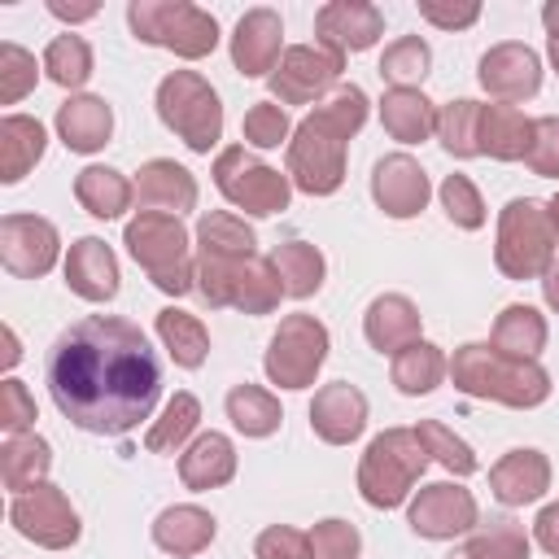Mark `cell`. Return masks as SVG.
Here are the masks:
<instances>
[{
	"label": "cell",
	"instance_id": "6da1fadb",
	"mask_svg": "<svg viewBox=\"0 0 559 559\" xmlns=\"http://www.w3.org/2000/svg\"><path fill=\"white\" fill-rule=\"evenodd\" d=\"M48 393L57 411L100 437H122L153 415L162 397V362L148 336L118 314L70 323L48 349Z\"/></svg>",
	"mask_w": 559,
	"mask_h": 559
},
{
	"label": "cell",
	"instance_id": "7a4b0ae2",
	"mask_svg": "<svg viewBox=\"0 0 559 559\" xmlns=\"http://www.w3.org/2000/svg\"><path fill=\"white\" fill-rule=\"evenodd\" d=\"M362 122H367V92L354 83L336 87V96H328L297 122L288 140V179L310 197L336 192L345 183V144Z\"/></svg>",
	"mask_w": 559,
	"mask_h": 559
},
{
	"label": "cell",
	"instance_id": "3957f363",
	"mask_svg": "<svg viewBox=\"0 0 559 559\" xmlns=\"http://www.w3.org/2000/svg\"><path fill=\"white\" fill-rule=\"evenodd\" d=\"M450 380L467 397H489L515 411L542 406L550 397V371L537 358H511L498 345H480V341H467L454 349Z\"/></svg>",
	"mask_w": 559,
	"mask_h": 559
},
{
	"label": "cell",
	"instance_id": "277c9868",
	"mask_svg": "<svg viewBox=\"0 0 559 559\" xmlns=\"http://www.w3.org/2000/svg\"><path fill=\"white\" fill-rule=\"evenodd\" d=\"M428 445L419 441L415 428H384L380 437H371V445L362 450V463H358V493L389 511V507H402L415 489V480L424 476L428 467Z\"/></svg>",
	"mask_w": 559,
	"mask_h": 559
},
{
	"label": "cell",
	"instance_id": "5b68a950",
	"mask_svg": "<svg viewBox=\"0 0 559 559\" xmlns=\"http://www.w3.org/2000/svg\"><path fill=\"white\" fill-rule=\"evenodd\" d=\"M122 245L131 249V258L148 271V280L170 293V297H183L192 284H197V266L188 262V231L175 214H157V210H140L127 231H122Z\"/></svg>",
	"mask_w": 559,
	"mask_h": 559
},
{
	"label": "cell",
	"instance_id": "8992f818",
	"mask_svg": "<svg viewBox=\"0 0 559 559\" xmlns=\"http://www.w3.org/2000/svg\"><path fill=\"white\" fill-rule=\"evenodd\" d=\"M127 22H131L135 39L166 48L175 57H188V61L210 57L218 44V22L188 0H131Z\"/></svg>",
	"mask_w": 559,
	"mask_h": 559
},
{
	"label": "cell",
	"instance_id": "52a82bcc",
	"mask_svg": "<svg viewBox=\"0 0 559 559\" xmlns=\"http://www.w3.org/2000/svg\"><path fill=\"white\" fill-rule=\"evenodd\" d=\"M493 262L507 280H537L555 262V227L542 201L515 197L498 214V245Z\"/></svg>",
	"mask_w": 559,
	"mask_h": 559
},
{
	"label": "cell",
	"instance_id": "ba28073f",
	"mask_svg": "<svg viewBox=\"0 0 559 559\" xmlns=\"http://www.w3.org/2000/svg\"><path fill=\"white\" fill-rule=\"evenodd\" d=\"M197 288L210 306H231L245 314H271L284 297L271 258H197Z\"/></svg>",
	"mask_w": 559,
	"mask_h": 559
},
{
	"label": "cell",
	"instance_id": "9c48e42d",
	"mask_svg": "<svg viewBox=\"0 0 559 559\" xmlns=\"http://www.w3.org/2000/svg\"><path fill=\"white\" fill-rule=\"evenodd\" d=\"M157 118L192 148L210 153L223 135V105L197 70H170L157 83Z\"/></svg>",
	"mask_w": 559,
	"mask_h": 559
},
{
	"label": "cell",
	"instance_id": "30bf717a",
	"mask_svg": "<svg viewBox=\"0 0 559 559\" xmlns=\"http://www.w3.org/2000/svg\"><path fill=\"white\" fill-rule=\"evenodd\" d=\"M214 183L245 214H280V210H288V197H293V179L280 175L275 166L249 157L245 144H231L214 157Z\"/></svg>",
	"mask_w": 559,
	"mask_h": 559
},
{
	"label": "cell",
	"instance_id": "8fae6325",
	"mask_svg": "<svg viewBox=\"0 0 559 559\" xmlns=\"http://www.w3.org/2000/svg\"><path fill=\"white\" fill-rule=\"evenodd\" d=\"M323 358H328V328L314 314H288L280 319L266 345V376L280 389H306L314 384Z\"/></svg>",
	"mask_w": 559,
	"mask_h": 559
},
{
	"label": "cell",
	"instance_id": "7c38bea8",
	"mask_svg": "<svg viewBox=\"0 0 559 559\" xmlns=\"http://www.w3.org/2000/svg\"><path fill=\"white\" fill-rule=\"evenodd\" d=\"M9 520L26 542H35L44 550H66L79 542V515L57 485H35V489L17 493L9 502Z\"/></svg>",
	"mask_w": 559,
	"mask_h": 559
},
{
	"label": "cell",
	"instance_id": "4fadbf2b",
	"mask_svg": "<svg viewBox=\"0 0 559 559\" xmlns=\"http://www.w3.org/2000/svg\"><path fill=\"white\" fill-rule=\"evenodd\" d=\"M345 70V57L332 52V48H310V44H297L280 57L275 74H271V92L280 105H310L319 100Z\"/></svg>",
	"mask_w": 559,
	"mask_h": 559
},
{
	"label": "cell",
	"instance_id": "5bb4252c",
	"mask_svg": "<svg viewBox=\"0 0 559 559\" xmlns=\"http://www.w3.org/2000/svg\"><path fill=\"white\" fill-rule=\"evenodd\" d=\"M61 253L57 227L39 214H4L0 218V262L17 280H39L52 271Z\"/></svg>",
	"mask_w": 559,
	"mask_h": 559
},
{
	"label": "cell",
	"instance_id": "9a60e30c",
	"mask_svg": "<svg viewBox=\"0 0 559 559\" xmlns=\"http://www.w3.org/2000/svg\"><path fill=\"white\" fill-rule=\"evenodd\" d=\"M406 520H411V528L419 537L445 542V537H459V533L476 528V498L454 480H437V485L419 489V498L411 502Z\"/></svg>",
	"mask_w": 559,
	"mask_h": 559
},
{
	"label": "cell",
	"instance_id": "2e32d148",
	"mask_svg": "<svg viewBox=\"0 0 559 559\" xmlns=\"http://www.w3.org/2000/svg\"><path fill=\"white\" fill-rule=\"evenodd\" d=\"M476 79H480V87L489 96H498L502 105H515V100L537 96V87H542V61H537V52L528 44H493L480 57Z\"/></svg>",
	"mask_w": 559,
	"mask_h": 559
},
{
	"label": "cell",
	"instance_id": "e0dca14e",
	"mask_svg": "<svg viewBox=\"0 0 559 559\" xmlns=\"http://www.w3.org/2000/svg\"><path fill=\"white\" fill-rule=\"evenodd\" d=\"M371 197H376V205H380L389 218H415V214L428 205L432 188H428L424 166H419L411 153H389V157H380L376 170H371Z\"/></svg>",
	"mask_w": 559,
	"mask_h": 559
},
{
	"label": "cell",
	"instance_id": "ac0fdd59",
	"mask_svg": "<svg viewBox=\"0 0 559 559\" xmlns=\"http://www.w3.org/2000/svg\"><path fill=\"white\" fill-rule=\"evenodd\" d=\"M314 35L332 52H362L384 35V13L367 0H332L314 13Z\"/></svg>",
	"mask_w": 559,
	"mask_h": 559
},
{
	"label": "cell",
	"instance_id": "d6986e66",
	"mask_svg": "<svg viewBox=\"0 0 559 559\" xmlns=\"http://www.w3.org/2000/svg\"><path fill=\"white\" fill-rule=\"evenodd\" d=\"M280 44H284V22L275 9H249L240 22H236V35H231V66L245 74V79H262V74H275L280 66Z\"/></svg>",
	"mask_w": 559,
	"mask_h": 559
},
{
	"label": "cell",
	"instance_id": "ffe728a7",
	"mask_svg": "<svg viewBox=\"0 0 559 559\" xmlns=\"http://www.w3.org/2000/svg\"><path fill=\"white\" fill-rule=\"evenodd\" d=\"M310 428L328 445H349L367 428V397L345 380L323 384L314 393V402H310Z\"/></svg>",
	"mask_w": 559,
	"mask_h": 559
},
{
	"label": "cell",
	"instance_id": "44dd1931",
	"mask_svg": "<svg viewBox=\"0 0 559 559\" xmlns=\"http://www.w3.org/2000/svg\"><path fill=\"white\" fill-rule=\"evenodd\" d=\"M489 489L502 507H524L537 502L550 489V463L542 450H507L493 467H489Z\"/></svg>",
	"mask_w": 559,
	"mask_h": 559
},
{
	"label": "cell",
	"instance_id": "7402d4cb",
	"mask_svg": "<svg viewBox=\"0 0 559 559\" xmlns=\"http://www.w3.org/2000/svg\"><path fill=\"white\" fill-rule=\"evenodd\" d=\"M66 284L83 301H109L118 293V258L100 236H83L66 253Z\"/></svg>",
	"mask_w": 559,
	"mask_h": 559
},
{
	"label": "cell",
	"instance_id": "603a6c76",
	"mask_svg": "<svg viewBox=\"0 0 559 559\" xmlns=\"http://www.w3.org/2000/svg\"><path fill=\"white\" fill-rule=\"evenodd\" d=\"M135 197L144 210H157V214H183L197 205V179L192 170H183L179 162H166V157H153L140 166V179H135Z\"/></svg>",
	"mask_w": 559,
	"mask_h": 559
},
{
	"label": "cell",
	"instance_id": "cb8c5ba5",
	"mask_svg": "<svg viewBox=\"0 0 559 559\" xmlns=\"http://www.w3.org/2000/svg\"><path fill=\"white\" fill-rule=\"evenodd\" d=\"M362 332H367L371 349H380V354H397V349H406V345L419 341V310H415L411 297H402V293H384V297H376V301L367 306V314H362Z\"/></svg>",
	"mask_w": 559,
	"mask_h": 559
},
{
	"label": "cell",
	"instance_id": "d4e9b609",
	"mask_svg": "<svg viewBox=\"0 0 559 559\" xmlns=\"http://www.w3.org/2000/svg\"><path fill=\"white\" fill-rule=\"evenodd\" d=\"M114 131V109L100 96H70L57 109V135L66 140V148L74 153H96L109 144Z\"/></svg>",
	"mask_w": 559,
	"mask_h": 559
},
{
	"label": "cell",
	"instance_id": "484cf974",
	"mask_svg": "<svg viewBox=\"0 0 559 559\" xmlns=\"http://www.w3.org/2000/svg\"><path fill=\"white\" fill-rule=\"evenodd\" d=\"M476 144L498 162H520L533 144V118H524L515 105H480Z\"/></svg>",
	"mask_w": 559,
	"mask_h": 559
},
{
	"label": "cell",
	"instance_id": "4316f807",
	"mask_svg": "<svg viewBox=\"0 0 559 559\" xmlns=\"http://www.w3.org/2000/svg\"><path fill=\"white\" fill-rule=\"evenodd\" d=\"M179 476L188 489H218L236 476V450L223 432H201L183 454H179Z\"/></svg>",
	"mask_w": 559,
	"mask_h": 559
},
{
	"label": "cell",
	"instance_id": "83f0119b",
	"mask_svg": "<svg viewBox=\"0 0 559 559\" xmlns=\"http://www.w3.org/2000/svg\"><path fill=\"white\" fill-rule=\"evenodd\" d=\"M214 533H218V524H214V515L210 511H201V507H166L157 520H153V542L166 550V555H179V559H188V555H201L210 542H214Z\"/></svg>",
	"mask_w": 559,
	"mask_h": 559
},
{
	"label": "cell",
	"instance_id": "f1b7e54d",
	"mask_svg": "<svg viewBox=\"0 0 559 559\" xmlns=\"http://www.w3.org/2000/svg\"><path fill=\"white\" fill-rule=\"evenodd\" d=\"M380 122L393 140L419 144L437 131V105L419 87H389L384 100H380Z\"/></svg>",
	"mask_w": 559,
	"mask_h": 559
},
{
	"label": "cell",
	"instance_id": "f546056e",
	"mask_svg": "<svg viewBox=\"0 0 559 559\" xmlns=\"http://www.w3.org/2000/svg\"><path fill=\"white\" fill-rule=\"evenodd\" d=\"M44 144H48V135H44V127L35 118L9 114L0 122V179L4 183H17L44 157Z\"/></svg>",
	"mask_w": 559,
	"mask_h": 559
},
{
	"label": "cell",
	"instance_id": "4dcf8cb0",
	"mask_svg": "<svg viewBox=\"0 0 559 559\" xmlns=\"http://www.w3.org/2000/svg\"><path fill=\"white\" fill-rule=\"evenodd\" d=\"M74 197H79V205H83L92 218H118V214L131 205L135 188H131L127 175L114 170V166H83V170L74 175Z\"/></svg>",
	"mask_w": 559,
	"mask_h": 559
},
{
	"label": "cell",
	"instance_id": "1f68e13d",
	"mask_svg": "<svg viewBox=\"0 0 559 559\" xmlns=\"http://www.w3.org/2000/svg\"><path fill=\"white\" fill-rule=\"evenodd\" d=\"M48 467H52V450H48L44 437H26L22 432V437H9L0 445V480L13 493H26V489L44 485Z\"/></svg>",
	"mask_w": 559,
	"mask_h": 559
},
{
	"label": "cell",
	"instance_id": "d6a6232c",
	"mask_svg": "<svg viewBox=\"0 0 559 559\" xmlns=\"http://www.w3.org/2000/svg\"><path fill=\"white\" fill-rule=\"evenodd\" d=\"M271 266H275L280 288H284L288 297H310V293H319V288H323V271H328L323 253H319L310 240H284V245H275Z\"/></svg>",
	"mask_w": 559,
	"mask_h": 559
},
{
	"label": "cell",
	"instance_id": "836d02e7",
	"mask_svg": "<svg viewBox=\"0 0 559 559\" xmlns=\"http://www.w3.org/2000/svg\"><path fill=\"white\" fill-rule=\"evenodd\" d=\"M493 345L511 358H537L546 349V319L524 306V301H511L502 306V314L493 319Z\"/></svg>",
	"mask_w": 559,
	"mask_h": 559
},
{
	"label": "cell",
	"instance_id": "e575fe53",
	"mask_svg": "<svg viewBox=\"0 0 559 559\" xmlns=\"http://www.w3.org/2000/svg\"><path fill=\"white\" fill-rule=\"evenodd\" d=\"M445 371H450V362H445V354H441L432 341H415V345H406V349L393 354V384H397L406 397L432 393Z\"/></svg>",
	"mask_w": 559,
	"mask_h": 559
},
{
	"label": "cell",
	"instance_id": "d590c367",
	"mask_svg": "<svg viewBox=\"0 0 559 559\" xmlns=\"http://www.w3.org/2000/svg\"><path fill=\"white\" fill-rule=\"evenodd\" d=\"M157 336H162V345L170 349V358L179 367H201L205 354H210V332L188 310H175V306L157 310Z\"/></svg>",
	"mask_w": 559,
	"mask_h": 559
},
{
	"label": "cell",
	"instance_id": "8d00e7d4",
	"mask_svg": "<svg viewBox=\"0 0 559 559\" xmlns=\"http://www.w3.org/2000/svg\"><path fill=\"white\" fill-rule=\"evenodd\" d=\"M197 245H201V258H253V227L227 210H214L197 223Z\"/></svg>",
	"mask_w": 559,
	"mask_h": 559
},
{
	"label": "cell",
	"instance_id": "74e56055",
	"mask_svg": "<svg viewBox=\"0 0 559 559\" xmlns=\"http://www.w3.org/2000/svg\"><path fill=\"white\" fill-rule=\"evenodd\" d=\"M227 419L245 432V437H271L275 428H280V419H284V411H280V402L266 393V389H258V384H236L231 393H227Z\"/></svg>",
	"mask_w": 559,
	"mask_h": 559
},
{
	"label": "cell",
	"instance_id": "f35d334b",
	"mask_svg": "<svg viewBox=\"0 0 559 559\" xmlns=\"http://www.w3.org/2000/svg\"><path fill=\"white\" fill-rule=\"evenodd\" d=\"M450 559H528V537L515 520H489Z\"/></svg>",
	"mask_w": 559,
	"mask_h": 559
},
{
	"label": "cell",
	"instance_id": "ab89813d",
	"mask_svg": "<svg viewBox=\"0 0 559 559\" xmlns=\"http://www.w3.org/2000/svg\"><path fill=\"white\" fill-rule=\"evenodd\" d=\"M428 66H432V52H428V44L419 39V35H402V39H393L389 48H384V57H380V79L389 83V87H415L424 74H428Z\"/></svg>",
	"mask_w": 559,
	"mask_h": 559
},
{
	"label": "cell",
	"instance_id": "60d3db41",
	"mask_svg": "<svg viewBox=\"0 0 559 559\" xmlns=\"http://www.w3.org/2000/svg\"><path fill=\"white\" fill-rule=\"evenodd\" d=\"M197 419H201V406H197V397H192V393H175V397L166 402L162 419L148 428L144 445H148L153 454H170V450H179V445L192 437Z\"/></svg>",
	"mask_w": 559,
	"mask_h": 559
},
{
	"label": "cell",
	"instance_id": "b9f144b4",
	"mask_svg": "<svg viewBox=\"0 0 559 559\" xmlns=\"http://www.w3.org/2000/svg\"><path fill=\"white\" fill-rule=\"evenodd\" d=\"M476 122H480V100H450L437 109V135L445 144V153L454 157H476L480 144H476Z\"/></svg>",
	"mask_w": 559,
	"mask_h": 559
},
{
	"label": "cell",
	"instance_id": "7bdbcfd3",
	"mask_svg": "<svg viewBox=\"0 0 559 559\" xmlns=\"http://www.w3.org/2000/svg\"><path fill=\"white\" fill-rule=\"evenodd\" d=\"M44 70H48V79L61 83V87L87 83V74H92V48H87V39H83V35H57V39L44 48Z\"/></svg>",
	"mask_w": 559,
	"mask_h": 559
},
{
	"label": "cell",
	"instance_id": "ee69618b",
	"mask_svg": "<svg viewBox=\"0 0 559 559\" xmlns=\"http://www.w3.org/2000/svg\"><path fill=\"white\" fill-rule=\"evenodd\" d=\"M415 432H419V441L428 445V454H432L445 472H454V476H472V472H476V454H472V445H467L463 437H454L441 419H419Z\"/></svg>",
	"mask_w": 559,
	"mask_h": 559
},
{
	"label": "cell",
	"instance_id": "f6af8a7d",
	"mask_svg": "<svg viewBox=\"0 0 559 559\" xmlns=\"http://www.w3.org/2000/svg\"><path fill=\"white\" fill-rule=\"evenodd\" d=\"M437 197H441V210H445V218L454 227L476 231L485 223V201H480V192H476V183L467 175H445Z\"/></svg>",
	"mask_w": 559,
	"mask_h": 559
},
{
	"label": "cell",
	"instance_id": "bcb514c9",
	"mask_svg": "<svg viewBox=\"0 0 559 559\" xmlns=\"http://www.w3.org/2000/svg\"><path fill=\"white\" fill-rule=\"evenodd\" d=\"M35 79H39L35 57L17 44H0V105H17L35 87Z\"/></svg>",
	"mask_w": 559,
	"mask_h": 559
},
{
	"label": "cell",
	"instance_id": "7dc6e473",
	"mask_svg": "<svg viewBox=\"0 0 559 559\" xmlns=\"http://www.w3.org/2000/svg\"><path fill=\"white\" fill-rule=\"evenodd\" d=\"M240 131H245V140L249 144H258V148H280L284 140H288V114H284V105H275V100H258V105H249L245 109V122H240Z\"/></svg>",
	"mask_w": 559,
	"mask_h": 559
},
{
	"label": "cell",
	"instance_id": "c3c4849f",
	"mask_svg": "<svg viewBox=\"0 0 559 559\" xmlns=\"http://www.w3.org/2000/svg\"><path fill=\"white\" fill-rule=\"evenodd\" d=\"M358 546H362V537H358V528H354L349 520H319V524L310 528V550H314V559H354Z\"/></svg>",
	"mask_w": 559,
	"mask_h": 559
},
{
	"label": "cell",
	"instance_id": "681fc988",
	"mask_svg": "<svg viewBox=\"0 0 559 559\" xmlns=\"http://www.w3.org/2000/svg\"><path fill=\"white\" fill-rule=\"evenodd\" d=\"M524 162L533 175H546V179L559 175V118L555 114L533 118V144H528Z\"/></svg>",
	"mask_w": 559,
	"mask_h": 559
},
{
	"label": "cell",
	"instance_id": "f907efd6",
	"mask_svg": "<svg viewBox=\"0 0 559 559\" xmlns=\"http://www.w3.org/2000/svg\"><path fill=\"white\" fill-rule=\"evenodd\" d=\"M253 555H258V559H314L310 533H297V528H288V524L262 528L258 542H253Z\"/></svg>",
	"mask_w": 559,
	"mask_h": 559
},
{
	"label": "cell",
	"instance_id": "816d5d0a",
	"mask_svg": "<svg viewBox=\"0 0 559 559\" xmlns=\"http://www.w3.org/2000/svg\"><path fill=\"white\" fill-rule=\"evenodd\" d=\"M35 424V397L26 393L22 380H4L0 384V428L9 437H22Z\"/></svg>",
	"mask_w": 559,
	"mask_h": 559
},
{
	"label": "cell",
	"instance_id": "f5cc1de1",
	"mask_svg": "<svg viewBox=\"0 0 559 559\" xmlns=\"http://www.w3.org/2000/svg\"><path fill=\"white\" fill-rule=\"evenodd\" d=\"M419 17L424 22H432V26H441V31H463V26H472L476 17H480V4H441V0H419Z\"/></svg>",
	"mask_w": 559,
	"mask_h": 559
},
{
	"label": "cell",
	"instance_id": "db71d44e",
	"mask_svg": "<svg viewBox=\"0 0 559 559\" xmlns=\"http://www.w3.org/2000/svg\"><path fill=\"white\" fill-rule=\"evenodd\" d=\"M533 537H537V546H542L546 555L559 559V502H550V507L537 511V520H533Z\"/></svg>",
	"mask_w": 559,
	"mask_h": 559
},
{
	"label": "cell",
	"instance_id": "11a10c76",
	"mask_svg": "<svg viewBox=\"0 0 559 559\" xmlns=\"http://www.w3.org/2000/svg\"><path fill=\"white\" fill-rule=\"evenodd\" d=\"M48 13L61 17V22H87V17H96V4H66V0H52Z\"/></svg>",
	"mask_w": 559,
	"mask_h": 559
},
{
	"label": "cell",
	"instance_id": "9f6ffc18",
	"mask_svg": "<svg viewBox=\"0 0 559 559\" xmlns=\"http://www.w3.org/2000/svg\"><path fill=\"white\" fill-rule=\"evenodd\" d=\"M542 297H546V306L559 314V258L546 266V275H542Z\"/></svg>",
	"mask_w": 559,
	"mask_h": 559
},
{
	"label": "cell",
	"instance_id": "6f0895ef",
	"mask_svg": "<svg viewBox=\"0 0 559 559\" xmlns=\"http://www.w3.org/2000/svg\"><path fill=\"white\" fill-rule=\"evenodd\" d=\"M22 358V349H17V336H13V328H4V367H13Z\"/></svg>",
	"mask_w": 559,
	"mask_h": 559
},
{
	"label": "cell",
	"instance_id": "680465c9",
	"mask_svg": "<svg viewBox=\"0 0 559 559\" xmlns=\"http://www.w3.org/2000/svg\"><path fill=\"white\" fill-rule=\"evenodd\" d=\"M542 22H546V31H555V26H559V0H550V4L542 9Z\"/></svg>",
	"mask_w": 559,
	"mask_h": 559
},
{
	"label": "cell",
	"instance_id": "91938a15",
	"mask_svg": "<svg viewBox=\"0 0 559 559\" xmlns=\"http://www.w3.org/2000/svg\"><path fill=\"white\" fill-rule=\"evenodd\" d=\"M546 214H550V227H555V240H559V192L546 201Z\"/></svg>",
	"mask_w": 559,
	"mask_h": 559
},
{
	"label": "cell",
	"instance_id": "94428289",
	"mask_svg": "<svg viewBox=\"0 0 559 559\" xmlns=\"http://www.w3.org/2000/svg\"><path fill=\"white\" fill-rule=\"evenodd\" d=\"M546 48H550V61H555V70H559V26L550 31V39H546Z\"/></svg>",
	"mask_w": 559,
	"mask_h": 559
}]
</instances>
